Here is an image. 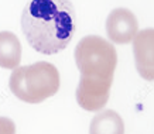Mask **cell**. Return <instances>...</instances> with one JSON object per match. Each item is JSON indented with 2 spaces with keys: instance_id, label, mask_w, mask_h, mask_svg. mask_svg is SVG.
Instances as JSON below:
<instances>
[{
  "instance_id": "cell-1",
  "label": "cell",
  "mask_w": 154,
  "mask_h": 134,
  "mask_svg": "<svg viewBox=\"0 0 154 134\" xmlns=\"http://www.w3.org/2000/svg\"><path fill=\"white\" fill-rule=\"evenodd\" d=\"M21 30L37 52L54 55L71 42L76 13L71 0H31L21 14Z\"/></svg>"
},
{
  "instance_id": "cell-8",
  "label": "cell",
  "mask_w": 154,
  "mask_h": 134,
  "mask_svg": "<svg viewBox=\"0 0 154 134\" xmlns=\"http://www.w3.org/2000/svg\"><path fill=\"white\" fill-rule=\"evenodd\" d=\"M89 134H125L123 119L112 109L99 111L91 120Z\"/></svg>"
},
{
  "instance_id": "cell-5",
  "label": "cell",
  "mask_w": 154,
  "mask_h": 134,
  "mask_svg": "<svg viewBox=\"0 0 154 134\" xmlns=\"http://www.w3.org/2000/svg\"><path fill=\"white\" fill-rule=\"evenodd\" d=\"M105 27L109 40L115 44H129L139 32V23L136 16L125 7L112 10L107 16Z\"/></svg>"
},
{
  "instance_id": "cell-6",
  "label": "cell",
  "mask_w": 154,
  "mask_h": 134,
  "mask_svg": "<svg viewBox=\"0 0 154 134\" xmlns=\"http://www.w3.org/2000/svg\"><path fill=\"white\" fill-rule=\"evenodd\" d=\"M136 69L143 79L154 81V28H144L133 40Z\"/></svg>"
},
{
  "instance_id": "cell-2",
  "label": "cell",
  "mask_w": 154,
  "mask_h": 134,
  "mask_svg": "<svg viewBox=\"0 0 154 134\" xmlns=\"http://www.w3.org/2000/svg\"><path fill=\"white\" fill-rule=\"evenodd\" d=\"M60 72L50 62L17 66L10 75L9 86L14 96L26 103H41L60 89Z\"/></svg>"
},
{
  "instance_id": "cell-3",
  "label": "cell",
  "mask_w": 154,
  "mask_h": 134,
  "mask_svg": "<svg viewBox=\"0 0 154 134\" xmlns=\"http://www.w3.org/2000/svg\"><path fill=\"white\" fill-rule=\"evenodd\" d=\"M75 62L81 76L113 79L117 65L115 47L99 35H86L75 48Z\"/></svg>"
},
{
  "instance_id": "cell-9",
  "label": "cell",
  "mask_w": 154,
  "mask_h": 134,
  "mask_svg": "<svg viewBox=\"0 0 154 134\" xmlns=\"http://www.w3.org/2000/svg\"><path fill=\"white\" fill-rule=\"evenodd\" d=\"M0 134H16V124L9 117H0Z\"/></svg>"
},
{
  "instance_id": "cell-4",
  "label": "cell",
  "mask_w": 154,
  "mask_h": 134,
  "mask_svg": "<svg viewBox=\"0 0 154 134\" xmlns=\"http://www.w3.org/2000/svg\"><path fill=\"white\" fill-rule=\"evenodd\" d=\"M113 79L81 76L76 88V102L84 110L99 111L109 100Z\"/></svg>"
},
{
  "instance_id": "cell-7",
  "label": "cell",
  "mask_w": 154,
  "mask_h": 134,
  "mask_svg": "<svg viewBox=\"0 0 154 134\" xmlns=\"http://www.w3.org/2000/svg\"><path fill=\"white\" fill-rule=\"evenodd\" d=\"M21 61V44L11 31H0V68L16 69Z\"/></svg>"
}]
</instances>
